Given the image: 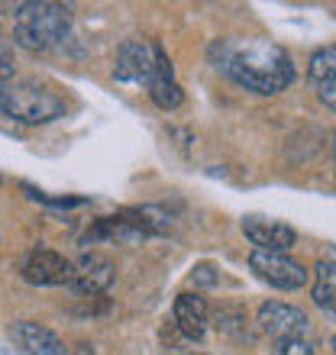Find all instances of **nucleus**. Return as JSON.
<instances>
[{"mask_svg":"<svg viewBox=\"0 0 336 355\" xmlns=\"http://www.w3.org/2000/svg\"><path fill=\"white\" fill-rule=\"evenodd\" d=\"M214 327L230 339H249V317H246L243 307H236V304H224V307L214 310Z\"/></svg>","mask_w":336,"mask_h":355,"instance_id":"obj_16","label":"nucleus"},{"mask_svg":"<svg viewBox=\"0 0 336 355\" xmlns=\"http://www.w3.org/2000/svg\"><path fill=\"white\" fill-rule=\"evenodd\" d=\"M13 339L19 343V349L26 355H68L65 343L52 333L42 323H33V320H23L13 327Z\"/></svg>","mask_w":336,"mask_h":355,"instance_id":"obj_13","label":"nucleus"},{"mask_svg":"<svg viewBox=\"0 0 336 355\" xmlns=\"http://www.w3.org/2000/svg\"><path fill=\"white\" fill-rule=\"evenodd\" d=\"M314 304L330 313H336V262H324L320 259L314 268Z\"/></svg>","mask_w":336,"mask_h":355,"instance_id":"obj_15","label":"nucleus"},{"mask_svg":"<svg viewBox=\"0 0 336 355\" xmlns=\"http://www.w3.org/2000/svg\"><path fill=\"white\" fill-rule=\"evenodd\" d=\"M101 239H107V243H126V245H133V243L149 239V233H146V230H142V226L136 223L126 210H123V214H117V216H101V220H97L87 233H84L81 243H101Z\"/></svg>","mask_w":336,"mask_h":355,"instance_id":"obj_11","label":"nucleus"},{"mask_svg":"<svg viewBox=\"0 0 336 355\" xmlns=\"http://www.w3.org/2000/svg\"><path fill=\"white\" fill-rule=\"evenodd\" d=\"M207 55H210V65L220 75H226L246 91L262 94V97L281 94L294 81V62L271 39H217L214 46L207 49Z\"/></svg>","mask_w":336,"mask_h":355,"instance_id":"obj_1","label":"nucleus"},{"mask_svg":"<svg viewBox=\"0 0 336 355\" xmlns=\"http://www.w3.org/2000/svg\"><path fill=\"white\" fill-rule=\"evenodd\" d=\"M243 233L259 252H288L298 243V233L281 220H269V216H246Z\"/></svg>","mask_w":336,"mask_h":355,"instance_id":"obj_8","label":"nucleus"},{"mask_svg":"<svg viewBox=\"0 0 336 355\" xmlns=\"http://www.w3.org/2000/svg\"><path fill=\"white\" fill-rule=\"evenodd\" d=\"M149 97L159 110H175L185 101V91L175 81V71H171V62L162 52L159 46L152 49V75H149Z\"/></svg>","mask_w":336,"mask_h":355,"instance_id":"obj_10","label":"nucleus"},{"mask_svg":"<svg viewBox=\"0 0 336 355\" xmlns=\"http://www.w3.org/2000/svg\"><path fill=\"white\" fill-rule=\"evenodd\" d=\"M117 278V268L107 255L101 252H84L81 259L75 262V275L68 281V288L75 291V294H87V297H97L103 291L113 284Z\"/></svg>","mask_w":336,"mask_h":355,"instance_id":"obj_7","label":"nucleus"},{"mask_svg":"<svg viewBox=\"0 0 336 355\" xmlns=\"http://www.w3.org/2000/svg\"><path fill=\"white\" fill-rule=\"evenodd\" d=\"M68 29H72V10L62 3H49V0L36 3L33 0V3H19L13 10V39L33 52L58 46L68 36Z\"/></svg>","mask_w":336,"mask_h":355,"instance_id":"obj_2","label":"nucleus"},{"mask_svg":"<svg viewBox=\"0 0 336 355\" xmlns=\"http://www.w3.org/2000/svg\"><path fill=\"white\" fill-rule=\"evenodd\" d=\"M255 323H259V333L271 339H304L310 329L308 313L294 304H285V300H265L255 313Z\"/></svg>","mask_w":336,"mask_h":355,"instance_id":"obj_4","label":"nucleus"},{"mask_svg":"<svg viewBox=\"0 0 336 355\" xmlns=\"http://www.w3.org/2000/svg\"><path fill=\"white\" fill-rule=\"evenodd\" d=\"M23 278L29 284H39V288H58V284H68L72 275H75V262H68L65 255L52 252V249H33V252L23 259Z\"/></svg>","mask_w":336,"mask_h":355,"instance_id":"obj_6","label":"nucleus"},{"mask_svg":"<svg viewBox=\"0 0 336 355\" xmlns=\"http://www.w3.org/2000/svg\"><path fill=\"white\" fill-rule=\"evenodd\" d=\"M249 268L265 284H271V288H278V291H301L308 284V268L285 252H259L255 249L249 255Z\"/></svg>","mask_w":336,"mask_h":355,"instance_id":"obj_5","label":"nucleus"},{"mask_svg":"<svg viewBox=\"0 0 336 355\" xmlns=\"http://www.w3.org/2000/svg\"><path fill=\"white\" fill-rule=\"evenodd\" d=\"M0 113L23 126H39L65 116V101L46 91L39 81H13L0 85Z\"/></svg>","mask_w":336,"mask_h":355,"instance_id":"obj_3","label":"nucleus"},{"mask_svg":"<svg viewBox=\"0 0 336 355\" xmlns=\"http://www.w3.org/2000/svg\"><path fill=\"white\" fill-rule=\"evenodd\" d=\"M333 352H336V336H333Z\"/></svg>","mask_w":336,"mask_h":355,"instance_id":"obj_19","label":"nucleus"},{"mask_svg":"<svg viewBox=\"0 0 336 355\" xmlns=\"http://www.w3.org/2000/svg\"><path fill=\"white\" fill-rule=\"evenodd\" d=\"M271 355H314L308 339H281L278 346L271 349Z\"/></svg>","mask_w":336,"mask_h":355,"instance_id":"obj_17","label":"nucleus"},{"mask_svg":"<svg viewBox=\"0 0 336 355\" xmlns=\"http://www.w3.org/2000/svg\"><path fill=\"white\" fill-rule=\"evenodd\" d=\"M152 75V49L142 39H126L117 49V62H113V78L123 85H149Z\"/></svg>","mask_w":336,"mask_h":355,"instance_id":"obj_9","label":"nucleus"},{"mask_svg":"<svg viewBox=\"0 0 336 355\" xmlns=\"http://www.w3.org/2000/svg\"><path fill=\"white\" fill-rule=\"evenodd\" d=\"M13 68H17V58H13V49L3 36H0V81H10L13 78Z\"/></svg>","mask_w":336,"mask_h":355,"instance_id":"obj_18","label":"nucleus"},{"mask_svg":"<svg viewBox=\"0 0 336 355\" xmlns=\"http://www.w3.org/2000/svg\"><path fill=\"white\" fill-rule=\"evenodd\" d=\"M175 323L187 339H204L210 313H207V300L201 294H178L175 297Z\"/></svg>","mask_w":336,"mask_h":355,"instance_id":"obj_14","label":"nucleus"},{"mask_svg":"<svg viewBox=\"0 0 336 355\" xmlns=\"http://www.w3.org/2000/svg\"><path fill=\"white\" fill-rule=\"evenodd\" d=\"M308 81L317 91V97L327 103L330 110H336V46L317 49L310 55L308 65Z\"/></svg>","mask_w":336,"mask_h":355,"instance_id":"obj_12","label":"nucleus"}]
</instances>
